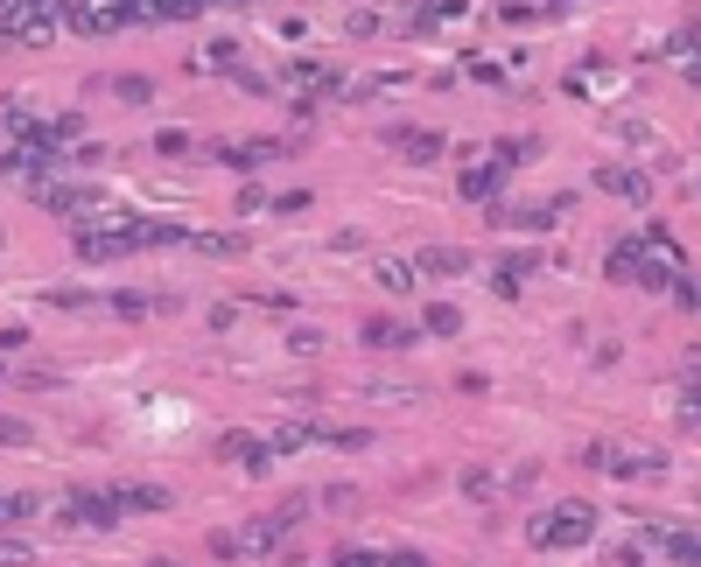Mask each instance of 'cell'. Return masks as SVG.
I'll list each match as a JSON object with an SVG mask.
<instances>
[{
  "mask_svg": "<svg viewBox=\"0 0 701 567\" xmlns=\"http://www.w3.org/2000/svg\"><path fill=\"white\" fill-rule=\"evenodd\" d=\"M680 274H688V266H680V245H674L666 225H645V231H631V239L610 245V280H631V288H674Z\"/></svg>",
  "mask_w": 701,
  "mask_h": 567,
  "instance_id": "6da1fadb",
  "label": "cell"
},
{
  "mask_svg": "<svg viewBox=\"0 0 701 567\" xmlns=\"http://www.w3.org/2000/svg\"><path fill=\"white\" fill-rule=\"evenodd\" d=\"M295 526H302V505H281V511H260V519H246L239 532H211V554H239V560H266V554H281V546L295 540Z\"/></svg>",
  "mask_w": 701,
  "mask_h": 567,
  "instance_id": "7a4b0ae2",
  "label": "cell"
},
{
  "mask_svg": "<svg viewBox=\"0 0 701 567\" xmlns=\"http://www.w3.org/2000/svg\"><path fill=\"white\" fill-rule=\"evenodd\" d=\"M36 196L57 210V218H71V225H112V218H127L120 196L92 190V182H36Z\"/></svg>",
  "mask_w": 701,
  "mask_h": 567,
  "instance_id": "3957f363",
  "label": "cell"
},
{
  "mask_svg": "<svg viewBox=\"0 0 701 567\" xmlns=\"http://www.w3.org/2000/svg\"><path fill=\"white\" fill-rule=\"evenodd\" d=\"M617 560H701V532L694 526H639V532H625Z\"/></svg>",
  "mask_w": 701,
  "mask_h": 567,
  "instance_id": "277c9868",
  "label": "cell"
},
{
  "mask_svg": "<svg viewBox=\"0 0 701 567\" xmlns=\"http://www.w3.org/2000/svg\"><path fill=\"white\" fill-rule=\"evenodd\" d=\"M63 28V14H57V0H0V43H22V49H36L49 43Z\"/></svg>",
  "mask_w": 701,
  "mask_h": 567,
  "instance_id": "5b68a950",
  "label": "cell"
},
{
  "mask_svg": "<svg viewBox=\"0 0 701 567\" xmlns=\"http://www.w3.org/2000/svg\"><path fill=\"white\" fill-rule=\"evenodd\" d=\"M596 532V511L590 505H555V511H533L526 540L540 546V554H555V546H582Z\"/></svg>",
  "mask_w": 701,
  "mask_h": 567,
  "instance_id": "8992f818",
  "label": "cell"
},
{
  "mask_svg": "<svg viewBox=\"0 0 701 567\" xmlns=\"http://www.w3.org/2000/svg\"><path fill=\"white\" fill-rule=\"evenodd\" d=\"M120 519H127L120 491H85V497L63 505V532H98V526H120Z\"/></svg>",
  "mask_w": 701,
  "mask_h": 567,
  "instance_id": "52a82bcc",
  "label": "cell"
},
{
  "mask_svg": "<svg viewBox=\"0 0 701 567\" xmlns=\"http://www.w3.org/2000/svg\"><path fill=\"white\" fill-rule=\"evenodd\" d=\"M309 442H323V448H365V427H330V421H288L274 435V448H309Z\"/></svg>",
  "mask_w": 701,
  "mask_h": 567,
  "instance_id": "ba28073f",
  "label": "cell"
},
{
  "mask_svg": "<svg viewBox=\"0 0 701 567\" xmlns=\"http://www.w3.org/2000/svg\"><path fill=\"white\" fill-rule=\"evenodd\" d=\"M582 462H596V470H610V476H666V456H617V448H582Z\"/></svg>",
  "mask_w": 701,
  "mask_h": 567,
  "instance_id": "9c48e42d",
  "label": "cell"
},
{
  "mask_svg": "<svg viewBox=\"0 0 701 567\" xmlns=\"http://www.w3.org/2000/svg\"><path fill=\"white\" fill-rule=\"evenodd\" d=\"M281 155H288V141H231V147H218L225 169H253V161H281Z\"/></svg>",
  "mask_w": 701,
  "mask_h": 567,
  "instance_id": "30bf717a",
  "label": "cell"
},
{
  "mask_svg": "<svg viewBox=\"0 0 701 567\" xmlns=\"http://www.w3.org/2000/svg\"><path fill=\"white\" fill-rule=\"evenodd\" d=\"M337 560L344 567H414L421 554H407V546H344Z\"/></svg>",
  "mask_w": 701,
  "mask_h": 567,
  "instance_id": "8fae6325",
  "label": "cell"
},
{
  "mask_svg": "<svg viewBox=\"0 0 701 567\" xmlns=\"http://www.w3.org/2000/svg\"><path fill=\"white\" fill-rule=\"evenodd\" d=\"M365 343H372V350H407V343H421V329H414V323H393V315H379V323H365Z\"/></svg>",
  "mask_w": 701,
  "mask_h": 567,
  "instance_id": "7c38bea8",
  "label": "cell"
},
{
  "mask_svg": "<svg viewBox=\"0 0 701 567\" xmlns=\"http://www.w3.org/2000/svg\"><path fill=\"white\" fill-rule=\"evenodd\" d=\"M506 176H512V169H506V161H477V169H471V176H463V196H477V204H491V196H498V190H506Z\"/></svg>",
  "mask_w": 701,
  "mask_h": 567,
  "instance_id": "4fadbf2b",
  "label": "cell"
},
{
  "mask_svg": "<svg viewBox=\"0 0 701 567\" xmlns=\"http://www.w3.org/2000/svg\"><path fill=\"white\" fill-rule=\"evenodd\" d=\"M218 456H225V462H239V470H266V462H274V448H260L253 435H225V442H218Z\"/></svg>",
  "mask_w": 701,
  "mask_h": 567,
  "instance_id": "5bb4252c",
  "label": "cell"
},
{
  "mask_svg": "<svg viewBox=\"0 0 701 567\" xmlns=\"http://www.w3.org/2000/svg\"><path fill=\"white\" fill-rule=\"evenodd\" d=\"M421 274H471V253L463 245H428V253H414Z\"/></svg>",
  "mask_w": 701,
  "mask_h": 567,
  "instance_id": "9a60e30c",
  "label": "cell"
},
{
  "mask_svg": "<svg viewBox=\"0 0 701 567\" xmlns=\"http://www.w3.org/2000/svg\"><path fill=\"white\" fill-rule=\"evenodd\" d=\"M387 141H393L407 161H436V155H442V133H407V126H393Z\"/></svg>",
  "mask_w": 701,
  "mask_h": 567,
  "instance_id": "2e32d148",
  "label": "cell"
},
{
  "mask_svg": "<svg viewBox=\"0 0 701 567\" xmlns=\"http://www.w3.org/2000/svg\"><path fill=\"white\" fill-rule=\"evenodd\" d=\"M379 288L414 294V288H421V266H414V260H379Z\"/></svg>",
  "mask_w": 701,
  "mask_h": 567,
  "instance_id": "e0dca14e",
  "label": "cell"
},
{
  "mask_svg": "<svg viewBox=\"0 0 701 567\" xmlns=\"http://www.w3.org/2000/svg\"><path fill=\"white\" fill-rule=\"evenodd\" d=\"M120 505L127 511H169V491L162 483H120Z\"/></svg>",
  "mask_w": 701,
  "mask_h": 567,
  "instance_id": "ac0fdd59",
  "label": "cell"
},
{
  "mask_svg": "<svg viewBox=\"0 0 701 567\" xmlns=\"http://www.w3.org/2000/svg\"><path fill=\"white\" fill-rule=\"evenodd\" d=\"M596 182H604L610 196H631V204H645V176H631V169H604Z\"/></svg>",
  "mask_w": 701,
  "mask_h": 567,
  "instance_id": "d6986e66",
  "label": "cell"
},
{
  "mask_svg": "<svg viewBox=\"0 0 701 567\" xmlns=\"http://www.w3.org/2000/svg\"><path fill=\"white\" fill-rule=\"evenodd\" d=\"M533 266H540V260H533V253H520V260H506V266H498V294H520Z\"/></svg>",
  "mask_w": 701,
  "mask_h": 567,
  "instance_id": "ffe728a7",
  "label": "cell"
},
{
  "mask_svg": "<svg viewBox=\"0 0 701 567\" xmlns=\"http://www.w3.org/2000/svg\"><path fill=\"white\" fill-rule=\"evenodd\" d=\"M36 519V497H0V526H28Z\"/></svg>",
  "mask_w": 701,
  "mask_h": 567,
  "instance_id": "44dd1931",
  "label": "cell"
},
{
  "mask_svg": "<svg viewBox=\"0 0 701 567\" xmlns=\"http://www.w3.org/2000/svg\"><path fill=\"white\" fill-rule=\"evenodd\" d=\"M428 329H436V337H456V329H463V315L449 309V302H436V309H428Z\"/></svg>",
  "mask_w": 701,
  "mask_h": 567,
  "instance_id": "7402d4cb",
  "label": "cell"
},
{
  "mask_svg": "<svg viewBox=\"0 0 701 567\" xmlns=\"http://www.w3.org/2000/svg\"><path fill=\"white\" fill-rule=\"evenodd\" d=\"M112 92H120V98H133V106H141V98H147V77H112Z\"/></svg>",
  "mask_w": 701,
  "mask_h": 567,
  "instance_id": "603a6c76",
  "label": "cell"
},
{
  "mask_svg": "<svg viewBox=\"0 0 701 567\" xmlns=\"http://www.w3.org/2000/svg\"><path fill=\"white\" fill-rule=\"evenodd\" d=\"M0 442H8V448H22V442H28V421H0Z\"/></svg>",
  "mask_w": 701,
  "mask_h": 567,
  "instance_id": "cb8c5ba5",
  "label": "cell"
}]
</instances>
